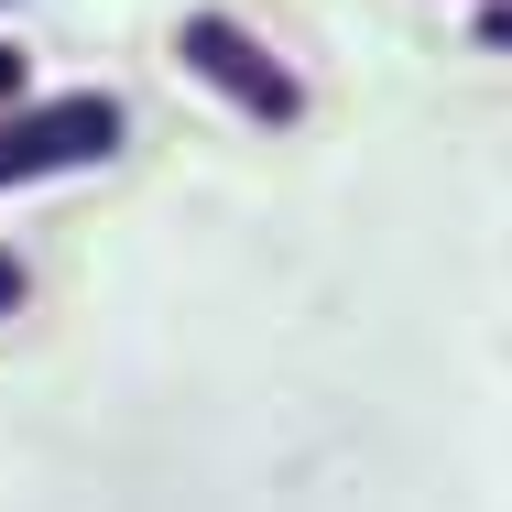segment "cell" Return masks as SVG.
Masks as SVG:
<instances>
[{"mask_svg": "<svg viewBox=\"0 0 512 512\" xmlns=\"http://www.w3.org/2000/svg\"><path fill=\"white\" fill-rule=\"evenodd\" d=\"M175 66L197 77L207 99H229L240 120H262V131H295V120H306V77H295L251 22H229V11H186V22H175Z\"/></svg>", "mask_w": 512, "mask_h": 512, "instance_id": "2", "label": "cell"}, {"mask_svg": "<svg viewBox=\"0 0 512 512\" xmlns=\"http://www.w3.org/2000/svg\"><path fill=\"white\" fill-rule=\"evenodd\" d=\"M11 99H33V55H22V44H0V109Z\"/></svg>", "mask_w": 512, "mask_h": 512, "instance_id": "5", "label": "cell"}, {"mask_svg": "<svg viewBox=\"0 0 512 512\" xmlns=\"http://www.w3.org/2000/svg\"><path fill=\"white\" fill-rule=\"evenodd\" d=\"M131 142V109L109 88H66V99H11L0 109V197L11 186H55V175H88Z\"/></svg>", "mask_w": 512, "mask_h": 512, "instance_id": "1", "label": "cell"}, {"mask_svg": "<svg viewBox=\"0 0 512 512\" xmlns=\"http://www.w3.org/2000/svg\"><path fill=\"white\" fill-rule=\"evenodd\" d=\"M22 306H33V273H22V251L0 240V316H22Z\"/></svg>", "mask_w": 512, "mask_h": 512, "instance_id": "4", "label": "cell"}, {"mask_svg": "<svg viewBox=\"0 0 512 512\" xmlns=\"http://www.w3.org/2000/svg\"><path fill=\"white\" fill-rule=\"evenodd\" d=\"M469 44H480V55H512V0H480V11H469Z\"/></svg>", "mask_w": 512, "mask_h": 512, "instance_id": "3", "label": "cell"}]
</instances>
